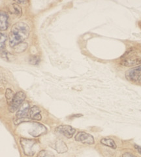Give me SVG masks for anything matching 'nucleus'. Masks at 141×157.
<instances>
[{
    "label": "nucleus",
    "instance_id": "1",
    "mask_svg": "<svg viewBox=\"0 0 141 157\" xmlns=\"http://www.w3.org/2000/svg\"><path fill=\"white\" fill-rule=\"evenodd\" d=\"M30 32V28L26 23L20 22L14 24L9 34V45L12 47H17L28 37Z\"/></svg>",
    "mask_w": 141,
    "mask_h": 157
},
{
    "label": "nucleus",
    "instance_id": "2",
    "mask_svg": "<svg viewBox=\"0 0 141 157\" xmlns=\"http://www.w3.org/2000/svg\"><path fill=\"white\" fill-rule=\"evenodd\" d=\"M20 145L23 149L24 153L28 156H33L35 154L38 149V143L33 140L21 138Z\"/></svg>",
    "mask_w": 141,
    "mask_h": 157
},
{
    "label": "nucleus",
    "instance_id": "3",
    "mask_svg": "<svg viewBox=\"0 0 141 157\" xmlns=\"http://www.w3.org/2000/svg\"><path fill=\"white\" fill-rule=\"evenodd\" d=\"M26 99V94L24 92L20 91L16 93L11 104L9 105V110L13 113L18 109V108L23 104Z\"/></svg>",
    "mask_w": 141,
    "mask_h": 157
},
{
    "label": "nucleus",
    "instance_id": "4",
    "mask_svg": "<svg viewBox=\"0 0 141 157\" xmlns=\"http://www.w3.org/2000/svg\"><path fill=\"white\" fill-rule=\"evenodd\" d=\"M75 140L80 143L88 145H93L95 143L94 137L84 132H80L75 136Z\"/></svg>",
    "mask_w": 141,
    "mask_h": 157
},
{
    "label": "nucleus",
    "instance_id": "5",
    "mask_svg": "<svg viewBox=\"0 0 141 157\" xmlns=\"http://www.w3.org/2000/svg\"><path fill=\"white\" fill-rule=\"evenodd\" d=\"M56 132L64 136L67 138H71L75 133V129L69 125H60L56 128Z\"/></svg>",
    "mask_w": 141,
    "mask_h": 157
},
{
    "label": "nucleus",
    "instance_id": "6",
    "mask_svg": "<svg viewBox=\"0 0 141 157\" xmlns=\"http://www.w3.org/2000/svg\"><path fill=\"white\" fill-rule=\"evenodd\" d=\"M125 77L131 81L141 84V72L137 71L135 68L131 69L126 72Z\"/></svg>",
    "mask_w": 141,
    "mask_h": 157
},
{
    "label": "nucleus",
    "instance_id": "7",
    "mask_svg": "<svg viewBox=\"0 0 141 157\" xmlns=\"http://www.w3.org/2000/svg\"><path fill=\"white\" fill-rule=\"evenodd\" d=\"M30 104L28 101H25L20 105V107L18 108V111L17 113V117L18 119H24V118L26 117L29 115V112H30Z\"/></svg>",
    "mask_w": 141,
    "mask_h": 157
},
{
    "label": "nucleus",
    "instance_id": "8",
    "mask_svg": "<svg viewBox=\"0 0 141 157\" xmlns=\"http://www.w3.org/2000/svg\"><path fill=\"white\" fill-rule=\"evenodd\" d=\"M120 64L126 67H131L141 64V58L130 57L123 58V60L120 62Z\"/></svg>",
    "mask_w": 141,
    "mask_h": 157
},
{
    "label": "nucleus",
    "instance_id": "9",
    "mask_svg": "<svg viewBox=\"0 0 141 157\" xmlns=\"http://www.w3.org/2000/svg\"><path fill=\"white\" fill-rule=\"evenodd\" d=\"M9 16L3 11H0V30L5 31L9 27Z\"/></svg>",
    "mask_w": 141,
    "mask_h": 157
},
{
    "label": "nucleus",
    "instance_id": "10",
    "mask_svg": "<svg viewBox=\"0 0 141 157\" xmlns=\"http://www.w3.org/2000/svg\"><path fill=\"white\" fill-rule=\"evenodd\" d=\"M29 115H30V117L33 120L40 121L42 119L41 110L37 106H33L32 108H30Z\"/></svg>",
    "mask_w": 141,
    "mask_h": 157
},
{
    "label": "nucleus",
    "instance_id": "11",
    "mask_svg": "<svg viewBox=\"0 0 141 157\" xmlns=\"http://www.w3.org/2000/svg\"><path fill=\"white\" fill-rule=\"evenodd\" d=\"M54 147V149L58 153H66L68 150L67 146L65 144V142H64L62 140H58L55 142Z\"/></svg>",
    "mask_w": 141,
    "mask_h": 157
},
{
    "label": "nucleus",
    "instance_id": "12",
    "mask_svg": "<svg viewBox=\"0 0 141 157\" xmlns=\"http://www.w3.org/2000/svg\"><path fill=\"white\" fill-rule=\"evenodd\" d=\"M101 143L106 146V147H109L110 148L112 149H116V147H117V145L115 144V142L113 140L110 139V138H103L101 140Z\"/></svg>",
    "mask_w": 141,
    "mask_h": 157
},
{
    "label": "nucleus",
    "instance_id": "13",
    "mask_svg": "<svg viewBox=\"0 0 141 157\" xmlns=\"http://www.w3.org/2000/svg\"><path fill=\"white\" fill-rule=\"evenodd\" d=\"M14 93L13 92V91L10 89V88H7L6 90V97L7 98V101L9 105L11 104V103L12 102L14 96Z\"/></svg>",
    "mask_w": 141,
    "mask_h": 157
},
{
    "label": "nucleus",
    "instance_id": "14",
    "mask_svg": "<svg viewBox=\"0 0 141 157\" xmlns=\"http://www.w3.org/2000/svg\"><path fill=\"white\" fill-rule=\"evenodd\" d=\"M10 11L12 12L14 14H18V15H20L22 13V9L16 3H13L11 5V7L10 9Z\"/></svg>",
    "mask_w": 141,
    "mask_h": 157
},
{
    "label": "nucleus",
    "instance_id": "15",
    "mask_svg": "<svg viewBox=\"0 0 141 157\" xmlns=\"http://www.w3.org/2000/svg\"><path fill=\"white\" fill-rule=\"evenodd\" d=\"M7 39V37L5 34L0 33V51H3L6 47V42Z\"/></svg>",
    "mask_w": 141,
    "mask_h": 157
},
{
    "label": "nucleus",
    "instance_id": "16",
    "mask_svg": "<svg viewBox=\"0 0 141 157\" xmlns=\"http://www.w3.org/2000/svg\"><path fill=\"white\" fill-rule=\"evenodd\" d=\"M37 157H55V156L50 151L42 150L38 153Z\"/></svg>",
    "mask_w": 141,
    "mask_h": 157
},
{
    "label": "nucleus",
    "instance_id": "17",
    "mask_svg": "<svg viewBox=\"0 0 141 157\" xmlns=\"http://www.w3.org/2000/svg\"><path fill=\"white\" fill-rule=\"evenodd\" d=\"M30 62L33 65H37L40 62V58L38 56H32L30 59Z\"/></svg>",
    "mask_w": 141,
    "mask_h": 157
},
{
    "label": "nucleus",
    "instance_id": "18",
    "mask_svg": "<svg viewBox=\"0 0 141 157\" xmlns=\"http://www.w3.org/2000/svg\"><path fill=\"white\" fill-rule=\"evenodd\" d=\"M122 157H136V156L130 153H125L124 154H123Z\"/></svg>",
    "mask_w": 141,
    "mask_h": 157
},
{
    "label": "nucleus",
    "instance_id": "19",
    "mask_svg": "<svg viewBox=\"0 0 141 157\" xmlns=\"http://www.w3.org/2000/svg\"><path fill=\"white\" fill-rule=\"evenodd\" d=\"M135 149H137V151L139 152V153H140L141 155V147L139 146V145H135Z\"/></svg>",
    "mask_w": 141,
    "mask_h": 157
},
{
    "label": "nucleus",
    "instance_id": "20",
    "mask_svg": "<svg viewBox=\"0 0 141 157\" xmlns=\"http://www.w3.org/2000/svg\"><path fill=\"white\" fill-rule=\"evenodd\" d=\"M135 69H136V70H137V71L141 72V65L139 66H138V67H135Z\"/></svg>",
    "mask_w": 141,
    "mask_h": 157
},
{
    "label": "nucleus",
    "instance_id": "21",
    "mask_svg": "<svg viewBox=\"0 0 141 157\" xmlns=\"http://www.w3.org/2000/svg\"><path fill=\"white\" fill-rule=\"evenodd\" d=\"M17 3H18L19 4H24V3H26V2H17Z\"/></svg>",
    "mask_w": 141,
    "mask_h": 157
}]
</instances>
